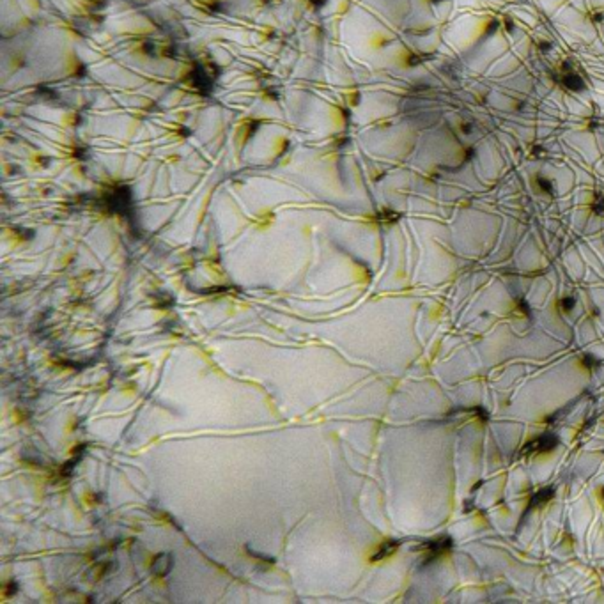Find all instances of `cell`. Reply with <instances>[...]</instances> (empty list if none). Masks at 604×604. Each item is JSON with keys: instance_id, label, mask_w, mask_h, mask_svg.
Returning a JSON list of instances; mask_svg holds the SVG:
<instances>
[{"instance_id": "4", "label": "cell", "mask_w": 604, "mask_h": 604, "mask_svg": "<svg viewBox=\"0 0 604 604\" xmlns=\"http://www.w3.org/2000/svg\"><path fill=\"white\" fill-rule=\"evenodd\" d=\"M553 494H555V489L553 487H546V489H541V491L537 492V494L531 496V502H530V509H534V507L541 505V503H546L549 502V500L553 498Z\"/></svg>"}, {"instance_id": "3", "label": "cell", "mask_w": 604, "mask_h": 604, "mask_svg": "<svg viewBox=\"0 0 604 604\" xmlns=\"http://www.w3.org/2000/svg\"><path fill=\"white\" fill-rule=\"evenodd\" d=\"M562 85L563 87H567L569 91H583L585 89V82L583 78L580 77L578 73H574V69H569V66H563V73H562Z\"/></svg>"}, {"instance_id": "1", "label": "cell", "mask_w": 604, "mask_h": 604, "mask_svg": "<svg viewBox=\"0 0 604 604\" xmlns=\"http://www.w3.org/2000/svg\"><path fill=\"white\" fill-rule=\"evenodd\" d=\"M558 445V438L555 434L548 433L542 434V436L530 440L521 450V455H535V454H544V452H551L553 448H556Z\"/></svg>"}, {"instance_id": "2", "label": "cell", "mask_w": 604, "mask_h": 604, "mask_svg": "<svg viewBox=\"0 0 604 604\" xmlns=\"http://www.w3.org/2000/svg\"><path fill=\"white\" fill-rule=\"evenodd\" d=\"M452 548V539L450 537H440V539H434V541H427L423 542L422 546H418V549H425V555H427V562H431V560L438 558L440 555H443L445 551H448V549Z\"/></svg>"}, {"instance_id": "7", "label": "cell", "mask_w": 604, "mask_h": 604, "mask_svg": "<svg viewBox=\"0 0 604 604\" xmlns=\"http://www.w3.org/2000/svg\"><path fill=\"white\" fill-rule=\"evenodd\" d=\"M583 363L588 367V369H595V367L601 365V360H595V358L592 357V354H587V357L583 358Z\"/></svg>"}, {"instance_id": "9", "label": "cell", "mask_w": 604, "mask_h": 604, "mask_svg": "<svg viewBox=\"0 0 604 604\" xmlns=\"http://www.w3.org/2000/svg\"><path fill=\"white\" fill-rule=\"evenodd\" d=\"M601 494H602V496H604V489H602V492H601Z\"/></svg>"}, {"instance_id": "6", "label": "cell", "mask_w": 604, "mask_h": 604, "mask_svg": "<svg viewBox=\"0 0 604 604\" xmlns=\"http://www.w3.org/2000/svg\"><path fill=\"white\" fill-rule=\"evenodd\" d=\"M574 305H576V300H574V298H563V300L560 301V307H562V310H565V312L573 310Z\"/></svg>"}, {"instance_id": "5", "label": "cell", "mask_w": 604, "mask_h": 604, "mask_svg": "<svg viewBox=\"0 0 604 604\" xmlns=\"http://www.w3.org/2000/svg\"><path fill=\"white\" fill-rule=\"evenodd\" d=\"M399 544H401V542H399V541H386L383 546H381L379 549H377L376 553H374L372 560H381V558H384V556L392 555V553H394L395 549L399 548Z\"/></svg>"}, {"instance_id": "8", "label": "cell", "mask_w": 604, "mask_h": 604, "mask_svg": "<svg viewBox=\"0 0 604 604\" xmlns=\"http://www.w3.org/2000/svg\"><path fill=\"white\" fill-rule=\"evenodd\" d=\"M537 183H539V185H541L542 192H548V193H551V192H553V188H551V185H549V181H546L544 177H537Z\"/></svg>"}]
</instances>
